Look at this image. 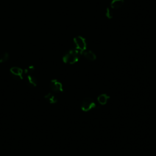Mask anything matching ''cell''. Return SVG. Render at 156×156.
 <instances>
[{
	"label": "cell",
	"instance_id": "6da1fadb",
	"mask_svg": "<svg viewBox=\"0 0 156 156\" xmlns=\"http://www.w3.org/2000/svg\"><path fill=\"white\" fill-rule=\"evenodd\" d=\"M80 55V51L77 49L69 50L63 55V61L67 64H74L79 60Z\"/></svg>",
	"mask_w": 156,
	"mask_h": 156
},
{
	"label": "cell",
	"instance_id": "7a4b0ae2",
	"mask_svg": "<svg viewBox=\"0 0 156 156\" xmlns=\"http://www.w3.org/2000/svg\"><path fill=\"white\" fill-rule=\"evenodd\" d=\"M96 107V103L90 98H85L82 102L80 108L83 112H88Z\"/></svg>",
	"mask_w": 156,
	"mask_h": 156
},
{
	"label": "cell",
	"instance_id": "3957f363",
	"mask_svg": "<svg viewBox=\"0 0 156 156\" xmlns=\"http://www.w3.org/2000/svg\"><path fill=\"white\" fill-rule=\"evenodd\" d=\"M74 43L76 46V49H77L78 51H81L82 52V51L86 50V48H87L86 40L82 37L78 36L74 38Z\"/></svg>",
	"mask_w": 156,
	"mask_h": 156
},
{
	"label": "cell",
	"instance_id": "277c9868",
	"mask_svg": "<svg viewBox=\"0 0 156 156\" xmlns=\"http://www.w3.org/2000/svg\"><path fill=\"white\" fill-rule=\"evenodd\" d=\"M11 76L16 80H21L23 79V70L18 67H12L10 69Z\"/></svg>",
	"mask_w": 156,
	"mask_h": 156
},
{
	"label": "cell",
	"instance_id": "5b68a950",
	"mask_svg": "<svg viewBox=\"0 0 156 156\" xmlns=\"http://www.w3.org/2000/svg\"><path fill=\"white\" fill-rule=\"evenodd\" d=\"M50 88L55 92H62L63 91V85L61 82L56 79H52L49 83Z\"/></svg>",
	"mask_w": 156,
	"mask_h": 156
},
{
	"label": "cell",
	"instance_id": "8992f818",
	"mask_svg": "<svg viewBox=\"0 0 156 156\" xmlns=\"http://www.w3.org/2000/svg\"><path fill=\"white\" fill-rule=\"evenodd\" d=\"M82 55L89 61H94L96 58V54L91 51L90 50H85L82 52Z\"/></svg>",
	"mask_w": 156,
	"mask_h": 156
},
{
	"label": "cell",
	"instance_id": "52a82bcc",
	"mask_svg": "<svg viewBox=\"0 0 156 156\" xmlns=\"http://www.w3.org/2000/svg\"><path fill=\"white\" fill-rule=\"evenodd\" d=\"M110 98V96H108L107 94H101L98 96L97 100L98 102L102 105H105L108 101V99Z\"/></svg>",
	"mask_w": 156,
	"mask_h": 156
},
{
	"label": "cell",
	"instance_id": "ba28073f",
	"mask_svg": "<svg viewBox=\"0 0 156 156\" xmlns=\"http://www.w3.org/2000/svg\"><path fill=\"white\" fill-rule=\"evenodd\" d=\"M45 99L49 103V104H55L57 102V99L55 96H54L51 93H48L44 96Z\"/></svg>",
	"mask_w": 156,
	"mask_h": 156
},
{
	"label": "cell",
	"instance_id": "9c48e42d",
	"mask_svg": "<svg viewBox=\"0 0 156 156\" xmlns=\"http://www.w3.org/2000/svg\"><path fill=\"white\" fill-rule=\"evenodd\" d=\"M124 3V0H112L110 3V6L112 9H119Z\"/></svg>",
	"mask_w": 156,
	"mask_h": 156
},
{
	"label": "cell",
	"instance_id": "30bf717a",
	"mask_svg": "<svg viewBox=\"0 0 156 156\" xmlns=\"http://www.w3.org/2000/svg\"><path fill=\"white\" fill-rule=\"evenodd\" d=\"M8 59V55L7 54H3L0 57V62H5Z\"/></svg>",
	"mask_w": 156,
	"mask_h": 156
},
{
	"label": "cell",
	"instance_id": "8fae6325",
	"mask_svg": "<svg viewBox=\"0 0 156 156\" xmlns=\"http://www.w3.org/2000/svg\"><path fill=\"white\" fill-rule=\"evenodd\" d=\"M106 16H107L108 18H112V16H113V12H112V11L110 9H109L108 8H107V11H106Z\"/></svg>",
	"mask_w": 156,
	"mask_h": 156
}]
</instances>
